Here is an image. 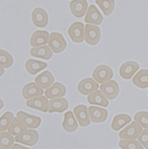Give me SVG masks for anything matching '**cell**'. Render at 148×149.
<instances>
[{
	"mask_svg": "<svg viewBox=\"0 0 148 149\" xmlns=\"http://www.w3.org/2000/svg\"><path fill=\"white\" fill-rule=\"evenodd\" d=\"M48 44L52 52L55 54L64 51L67 45L63 36L57 32H52L49 35Z\"/></svg>",
	"mask_w": 148,
	"mask_h": 149,
	"instance_id": "1",
	"label": "cell"
},
{
	"mask_svg": "<svg viewBox=\"0 0 148 149\" xmlns=\"http://www.w3.org/2000/svg\"><path fill=\"white\" fill-rule=\"evenodd\" d=\"M113 75L111 68L106 65H100L94 69L92 76L97 83L102 84L110 80Z\"/></svg>",
	"mask_w": 148,
	"mask_h": 149,
	"instance_id": "2",
	"label": "cell"
},
{
	"mask_svg": "<svg viewBox=\"0 0 148 149\" xmlns=\"http://www.w3.org/2000/svg\"><path fill=\"white\" fill-rule=\"evenodd\" d=\"M38 140V132L35 130L27 129L14 138V141L28 146H34L37 142Z\"/></svg>",
	"mask_w": 148,
	"mask_h": 149,
	"instance_id": "3",
	"label": "cell"
},
{
	"mask_svg": "<svg viewBox=\"0 0 148 149\" xmlns=\"http://www.w3.org/2000/svg\"><path fill=\"white\" fill-rule=\"evenodd\" d=\"M101 38V32L98 27L86 24L84 30V39L85 42L90 45H95L97 44Z\"/></svg>",
	"mask_w": 148,
	"mask_h": 149,
	"instance_id": "4",
	"label": "cell"
},
{
	"mask_svg": "<svg viewBox=\"0 0 148 149\" xmlns=\"http://www.w3.org/2000/svg\"><path fill=\"white\" fill-rule=\"evenodd\" d=\"M143 130L136 122H133L125 127L119 133V137L124 140H135L138 139Z\"/></svg>",
	"mask_w": 148,
	"mask_h": 149,
	"instance_id": "5",
	"label": "cell"
},
{
	"mask_svg": "<svg viewBox=\"0 0 148 149\" xmlns=\"http://www.w3.org/2000/svg\"><path fill=\"white\" fill-rule=\"evenodd\" d=\"M17 118L27 129L37 128L41 124L40 118L29 115L23 111H19L17 113Z\"/></svg>",
	"mask_w": 148,
	"mask_h": 149,
	"instance_id": "6",
	"label": "cell"
},
{
	"mask_svg": "<svg viewBox=\"0 0 148 149\" xmlns=\"http://www.w3.org/2000/svg\"><path fill=\"white\" fill-rule=\"evenodd\" d=\"M68 33L72 40L75 43H81L84 39V26L81 22L73 23L68 30Z\"/></svg>",
	"mask_w": 148,
	"mask_h": 149,
	"instance_id": "7",
	"label": "cell"
},
{
	"mask_svg": "<svg viewBox=\"0 0 148 149\" xmlns=\"http://www.w3.org/2000/svg\"><path fill=\"white\" fill-rule=\"evenodd\" d=\"M100 91L107 99H114L119 93V87L114 80H109L100 86Z\"/></svg>",
	"mask_w": 148,
	"mask_h": 149,
	"instance_id": "8",
	"label": "cell"
},
{
	"mask_svg": "<svg viewBox=\"0 0 148 149\" xmlns=\"http://www.w3.org/2000/svg\"><path fill=\"white\" fill-rule=\"evenodd\" d=\"M32 20L36 27H44L46 26L49 21L48 13L44 9L36 7L32 13Z\"/></svg>",
	"mask_w": 148,
	"mask_h": 149,
	"instance_id": "9",
	"label": "cell"
},
{
	"mask_svg": "<svg viewBox=\"0 0 148 149\" xmlns=\"http://www.w3.org/2000/svg\"><path fill=\"white\" fill-rule=\"evenodd\" d=\"M22 96L25 99H31L34 97L42 96L43 90L35 83L31 82L25 84L21 91Z\"/></svg>",
	"mask_w": 148,
	"mask_h": 149,
	"instance_id": "10",
	"label": "cell"
},
{
	"mask_svg": "<svg viewBox=\"0 0 148 149\" xmlns=\"http://www.w3.org/2000/svg\"><path fill=\"white\" fill-rule=\"evenodd\" d=\"M48 99L43 96L28 99L26 102V105L30 108L46 113L48 111Z\"/></svg>",
	"mask_w": 148,
	"mask_h": 149,
	"instance_id": "11",
	"label": "cell"
},
{
	"mask_svg": "<svg viewBox=\"0 0 148 149\" xmlns=\"http://www.w3.org/2000/svg\"><path fill=\"white\" fill-rule=\"evenodd\" d=\"M69 9L73 16L81 18L86 12L88 3L86 0H72L69 3Z\"/></svg>",
	"mask_w": 148,
	"mask_h": 149,
	"instance_id": "12",
	"label": "cell"
},
{
	"mask_svg": "<svg viewBox=\"0 0 148 149\" xmlns=\"http://www.w3.org/2000/svg\"><path fill=\"white\" fill-rule=\"evenodd\" d=\"M88 115L94 123H101L107 120L108 112L106 109L97 107H90L88 108Z\"/></svg>",
	"mask_w": 148,
	"mask_h": 149,
	"instance_id": "13",
	"label": "cell"
},
{
	"mask_svg": "<svg viewBox=\"0 0 148 149\" xmlns=\"http://www.w3.org/2000/svg\"><path fill=\"white\" fill-rule=\"evenodd\" d=\"M98 84L91 78L88 77L82 80L78 84V92L84 95H88L97 91Z\"/></svg>",
	"mask_w": 148,
	"mask_h": 149,
	"instance_id": "14",
	"label": "cell"
},
{
	"mask_svg": "<svg viewBox=\"0 0 148 149\" xmlns=\"http://www.w3.org/2000/svg\"><path fill=\"white\" fill-rule=\"evenodd\" d=\"M73 113L81 127H85L90 124L88 109L85 105L76 106L73 109Z\"/></svg>",
	"mask_w": 148,
	"mask_h": 149,
	"instance_id": "15",
	"label": "cell"
},
{
	"mask_svg": "<svg viewBox=\"0 0 148 149\" xmlns=\"http://www.w3.org/2000/svg\"><path fill=\"white\" fill-rule=\"evenodd\" d=\"M66 93V88L61 83H55L44 91V96L48 99L62 97Z\"/></svg>",
	"mask_w": 148,
	"mask_h": 149,
	"instance_id": "16",
	"label": "cell"
},
{
	"mask_svg": "<svg viewBox=\"0 0 148 149\" xmlns=\"http://www.w3.org/2000/svg\"><path fill=\"white\" fill-rule=\"evenodd\" d=\"M68 108V103L66 99L58 97L50 99L48 102L49 113L58 112L62 113L65 111Z\"/></svg>",
	"mask_w": 148,
	"mask_h": 149,
	"instance_id": "17",
	"label": "cell"
},
{
	"mask_svg": "<svg viewBox=\"0 0 148 149\" xmlns=\"http://www.w3.org/2000/svg\"><path fill=\"white\" fill-rule=\"evenodd\" d=\"M49 34L45 31H36L31 36L30 44L33 47L46 45L48 42Z\"/></svg>",
	"mask_w": 148,
	"mask_h": 149,
	"instance_id": "18",
	"label": "cell"
},
{
	"mask_svg": "<svg viewBox=\"0 0 148 149\" xmlns=\"http://www.w3.org/2000/svg\"><path fill=\"white\" fill-rule=\"evenodd\" d=\"M139 65L134 61H127L123 63L119 70L121 77L126 80H129L139 70Z\"/></svg>",
	"mask_w": 148,
	"mask_h": 149,
	"instance_id": "19",
	"label": "cell"
},
{
	"mask_svg": "<svg viewBox=\"0 0 148 149\" xmlns=\"http://www.w3.org/2000/svg\"><path fill=\"white\" fill-rule=\"evenodd\" d=\"M54 77L52 74L49 71H44L40 74L35 79V83L41 88L47 89L54 82Z\"/></svg>",
	"mask_w": 148,
	"mask_h": 149,
	"instance_id": "20",
	"label": "cell"
},
{
	"mask_svg": "<svg viewBox=\"0 0 148 149\" xmlns=\"http://www.w3.org/2000/svg\"><path fill=\"white\" fill-rule=\"evenodd\" d=\"M102 16L94 5H91L88 9L85 17V22L88 23L99 25L102 22Z\"/></svg>",
	"mask_w": 148,
	"mask_h": 149,
	"instance_id": "21",
	"label": "cell"
},
{
	"mask_svg": "<svg viewBox=\"0 0 148 149\" xmlns=\"http://www.w3.org/2000/svg\"><path fill=\"white\" fill-rule=\"evenodd\" d=\"M87 100L91 105H97L103 107H107L109 105V101L100 91H96L89 95Z\"/></svg>",
	"mask_w": 148,
	"mask_h": 149,
	"instance_id": "22",
	"label": "cell"
},
{
	"mask_svg": "<svg viewBox=\"0 0 148 149\" xmlns=\"http://www.w3.org/2000/svg\"><path fill=\"white\" fill-rule=\"evenodd\" d=\"M47 67V64L41 61L29 59L25 63L26 71L31 75H35L38 72Z\"/></svg>",
	"mask_w": 148,
	"mask_h": 149,
	"instance_id": "23",
	"label": "cell"
},
{
	"mask_svg": "<svg viewBox=\"0 0 148 149\" xmlns=\"http://www.w3.org/2000/svg\"><path fill=\"white\" fill-rule=\"evenodd\" d=\"M30 52L32 56L44 59L46 60H48L51 58L53 55L52 51L46 45L40 47H33L31 48Z\"/></svg>",
	"mask_w": 148,
	"mask_h": 149,
	"instance_id": "24",
	"label": "cell"
},
{
	"mask_svg": "<svg viewBox=\"0 0 148 149\" xmlns=\"http://www.w3.org/2000/svg\"><path fill=\"white\" fill-rule=\"evenodd\" d=\"M62 127L64 130L68 132H72L77 130L78 124L71 111H68L65 113Z\"/></svg>",
	"mask_w": 148,
	"mask_h": 149,
	"instance_id": "25",
	"label": "cell"
},
{
	"mask_svg": "<svg viewBox=\"0 0 148 149\" xmlns=\"http://www.w3.org/2000/svg\"><path fill=\"white\" fill-rule=\"evenodd\" d=\"M133 83L140 88L148 87V70H140L132 80Z\"/></svg>",
	"mask_w": 148,
	"mask_h": 149,
	"instance_id": "26",
	"label": "cell"
},
{
	"mask_svg": "<svg viewBox=\"0 0 148 149\" xmlns=\"http://www.w3.org/2000/svg\"><path fill=\"white\" fill-rule=\"evenodd\" d=\"M131 121V117L126 114H119L115 116L113 118L111 127V128L115 131H119L123 127L130 123Z\"/></svg>",
	"mask_w": 148,
	"mask_h": 149,
	"instance_id": "27",
	"label": "cell"
},
{
	"mask_svg": "<svg viewBox=\"0 0 148 149\" xmlns=\"http://www.w3.org/2000/svg\"><path fill=\"white\" fill-rule=\"evenodd\" d=\"M27 128L21 123L17 117H14L8 129V132L12 136H17L23 132Z\"/></svg>",
	"mask_w": 148,
	"mask_h": 149,
	"instance_id": "28",
	"label": "cell"
},
{
	"mask_svg": "<svg viewBox=\"0 0 148 149\" xmlns=\"http://www.w3.org/2000/svg\"><path fill=\"white\" fill-rule=\"evenodd\" d=\"M95 3L106 16L110 15L113 12L115 5L114 0H95Z\"/></svg>",
	"mask_w": 148,
	"mask_h": 149,
	"instance_id": "29",
	"label": "cell"
},
{
	"mask_svg": "<svg viewBox=\"0 0 148 149\" xmlns=\"http://www.w3.org/2000/svg\"><path fill=\"white\" fill-rule=\"evenodd\" d=\"M14 142V139L9 132H0V149H10Z\"/></svg>",
	"mask_w": 148,
	"mask_h": 149,
	"instance_id": "30",
	"label": "cell"
},
{
	"mask_svg": "<svg viewBox=\"0 0 148 149\" xmlns=\"http://www.w3.org/2000/svg\"><path fill=\"white\" fill-rule=\"evenodd\" d=\"M13 64L12 56L7 51L0 49V67L3 68H10Z\"/></svg>",
	"mask_w": 148,
	"mask_h": 149,
	"instance_id": "31",
	"label": "cell"
},
{
	"mask_svg": "<svg viewBox=\"0 0 148 149\" xmlns=\"http://www.w3.org/2000/svg\"><path fill=\"white\" fill-rule=\"evenodd\" d=\"M135 121L142 128L148 130V112L140 111L136 113L134 116Z\"/></svg>",
	"mask_w": 148,
	"mask_h": 149,
	"instance_id": "32",
	"label": "cell"
},
{
	"mask_svg": "<svg viewBox=\"0 0 148 149\" xmlns=\"http://www.w3.org/2000/svg\"><path fill=\"white\" fill-rule=\"evenodd\" d=\"M118 145L123 149H143L142 145L135 140H121Z\"/></svg>",
	"mask_w": 148,
	"mask_h": 149,
	"instance_id": "33",
	"label": "cell"
},
{
	"mask_svg": "<svg viewBox=\"0 0 148 149\" xmlns=\"http://www.w3.org/2000/svg\"><path fill=\"white\" fill-rule=\"evenodd\" d=\"M13 118L14 115L11 112H6L0 117V132L8 129Z\"/></svg>",
	"mask_w": 148,
	"mask_h": 149,
	"instance_id": "34",
	"label": "cell"
},
{
	"mask_svg": "<svg viewBox=\"0 0 148 149\" xmlns=\"http://www.w3.org/2000/svg\"><path fill=\"white\" fill-rule=\"evenodd\" d=\"M138 141L143 146L146 147L148 146V130L142 131L140 136L138 137Z\"/></svg>",
	"mask_w": 148,
	"mask_h": 149,
	"instance_id": "35",
	"label": "cell"
},
{
	"mask_svg": "<svg viewBox=\"0 0 148 149\" xmlns=\"http://www.w3.org/2000/svg\"><path fill=\"white\" fill-rule=\"evenodd\" d=\"M10 149H30V148L24 147L18 144H14L10 148Z\"/></svg>",
	"mask_w": 148,
	"mask_h": 149,
	"instance_id": "36",
	"label": "cell"
},
{
	"mask_svg": "<svg viewBox=\"0 0 148 149\" xmlns=\"http://www.w3.org/2000/svg\"><path fill=\"white\" fill-rule=\"evenodd\" d=\"M4 69L3 68H2L1 67H0V76H1L2 75H3V74L4 73Z\"/></svg>",
	"mask_w": 148,
	"mask_h": 149,
	"instance_id": "37",
	"label": "cell"
},
{
	"mask_svg": "<svg viewBox=\"0 0 148 149\" xmlns=\"http://www.w3.org/2000/svg\"><path fill=\"white\" fill-rule=\"evenodd\" d=\"M4 107V102L3 101L0 99V109H1Z\"/></svg>",
	"mask_w": 148,
	"mask_h": 149,
	"instance_id": "38",
	"label": "cell"
},
{
	"mask_svg": "<svg viewBox=\"0 0 148 149\" xmlns=\"http://www.w3.org/2000/svg\"><path fill=\"white\" fill-rule=\"evenodd\" d=\"M146 149H148V146H147L146 147Z\"/></svg>",
	"mask_w": 148,
	"mask_h": 149,
	"instance_id": "39",
	"label": "cell"
},
{
	"mask_svg": "<svg viewBox=\"0 0 148 149\" xmlns=\"http://www.w3.org/2000/svg\"><path fill=\"white\" fill-rule=\"evenodd\" d=\"M147 94H148V91H147Z\"/></svg>",
	"mask_w": 148,
	"mask_h": 149,
	"instance_id": "40",
	"label": "cell"
}]
</instances>
